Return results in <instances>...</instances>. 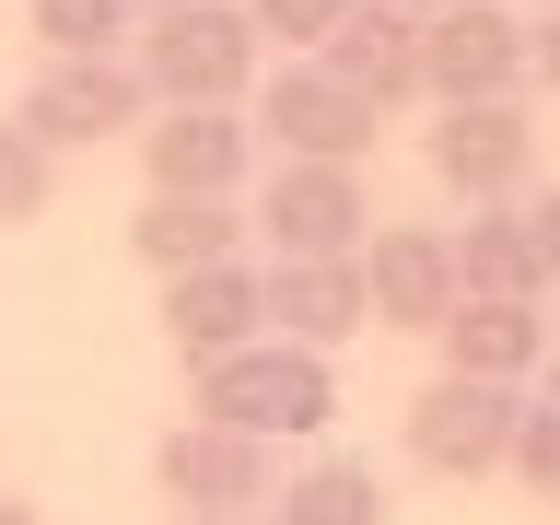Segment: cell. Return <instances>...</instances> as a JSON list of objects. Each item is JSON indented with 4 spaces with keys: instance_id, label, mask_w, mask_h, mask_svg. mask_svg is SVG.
Here are the masks:
<instances>
[{
    "instance_id": "3957f363",
    "label": "cell",
    "mask_w": 560,
    "mask_h": 525,
    "mask_svg": "<svg viewBox=\"0 0 560 525\" xmlns=\"http://www.w3.org/2000/svg\"><path fill=\"white\" fill-rule=\"evenodd\" d=\"M257 140H280L292 164H362L374 152V105L350 94L327 59H280V70H257V117H245Z\"/></svg>"
},
{
    "instance_id": "d4e9b609",
    "label": "cell",
    "mask_w": 560,
    "mask_h": 525,
    "mask_svg": "<svg viewBox=\"0 0 560 525\" xmlns=\"http://www.w3.org/2000/svg\"><path fill=\"white\" fill-rule=\"evenodd\" d=\"M0 525H35V502H24V490H0Z\"/></svg>"
},
{
    "instance_id": "52a82bcc",
    "label": "cell",
    "mask_w": 560,
    "mask_h": 525,
    "mask_svg": "<svg viewBox=\"0 0 560 525\" xmlns=\"http://www.w3.org/2000/svg\"><path fill=\"white\" fill-rule=\"evenodd\" d=\"M514 409L525 385H479V374H432L409 397V467H432V479H490L502 467V444H514Z\"/></svg>"
},
{
    "instance_id": "83f0119b",
    "label": "cell",
    "mask_w": 560,
    "mask_h": 525,
    "mask_svg": "<svg viewBox=\"0 0 560 525\" xmlns=\"http://www.w3.org/2000/svg\"><path fill=\"white\" fill-rule=\"evenodd\" d=\"M140 12H187V0H140Z\"/></svg>"
},
{
    "instance_id": "9a60e30c",
    "label": "cell",
    "mask_w": 560,
    "mask_h": 525,
    "mask_svg": "<svg viewBox=\"0 0 560 525\" xmlns=\"http://www.w3.org/2000/svg\"><path fill=\"white\" fill-rule=\"evenodd\" d=\"M374 327L362 304V257H269V339L292 350H339Z\"/></svg>"
},
{
    "instance_id": "ba28073f",
    "label": "cell",
    "mask_w": 560,
    "mask_h": 525,
    "mask_svg": "<svg viewBox=\"0 0 560 525\" xmlns=\"http://www.w3.org/2000/svg\"><path fill=\"white\" fill-rule=\"evenodd\" d=\"M420 152H432V175H444L467 210H490V199H525V175H537V117H525L514 94H490V105H432Z\"/></svg>"
},
{
    "instance_id": "f1b7e54d",
    "label": "cell",
    "mask_w": 560,
    "mask_h": 525,
    "mask_svg": "<svg viewBox=\"0 0 560 525\" xmlns=\"http://www.w3.org/2000/svg\"><path fill=\"white\" fill-rule=\"evenodd\" d=\"M549 397H560V385H549Z\"/></svg>"
},
{
    "instance_id": "f546056e",
    "label": "cell",
    "mask_w": 560,
    "mask_h": 525,
    "mask_svg": "<svg viewBox=\"0 0 560 525\" xmlns=\"http://www.w3.org/2000/svg\"><path fill=\"white\" fill-rule=\"evenodd\" d=\"M549 12H560V0H549Z\"/></svg>"
},
{
    "instance_id": "9c48e42d",
    "label": "cell",
    "mask_w": 560,
    "mask_h": 525,
    "mask_svg": "<svg viewBox=\"0 0 560 525\" xmlns=\"http://www.w3.org/2000/svg\"><path fill=\"white\" fill-rule=\"evenodd\" d=\"M129 140H140V175H152L164 199H234L245 164H257L245 105H152Z\"/></svg>"
},
{
    "instance_id": "e0dca14e",
    "label": "cell",
    "mask_w": 560,
    "mask_h": 525,
    "mask_svg": "<svg viewBox=\"0 0 560 525\" xmlns=\"http://www.w3.org/2000/svg\"><path fill=\"white\" fill-rule=\"evenodd\" d=\"M455 245V292H549L537 280V245H525V222H514V199H490V210H467V234H444Z\"/></svg>"
},
{
    "instance_id": "4316f807",
    "label": "cell",
    "mask_w": 560,
    "mask_h": 525,
    "mask_svg": "<svg viewBox=\"0 0 560 525\" xmlns=\"http://www.w3.org/2000/svg\"><path fill=\"white\" fill-rule=\"evenodd\" d=\"M175 525H257V514H175Z\"/></svg>"
},
{
    "instance_id": "277c9868",
    "label": "cell",
    "mask_w": 560,
    "mask_h": 525,
    "mask_svg": "<svg viewBox=\"0 0 560 525\" xmlns=\"http://www.w3.org/2000/svg\"><path fill=\"white\" fill-rule=\"evenodd\" d=\"M12 117H24L47 152H105V140H129L140 117H152V94H140L129 47H105V59H47Z\"/></svg>"
},
{
    "instance_id": "cb8c5ba5",
    "label": "cell",
    "mask_w": 560,
    "mask_h": 525,
    "mask_svg": "<svg viewBox=\"0 0 560 525\" xmlns=\"http://www.w3.org/2000/svg\"><path fill=\"white\" fill-rule=\"evenodd\" d=\"M525 82H549V94H560V12H549V24H525Z\"/></svg>"
},
{
    "instance_id": "7c38bea8",
    "label": "cell",
    "mask_w": 560,
    "mask_h": 525,
    "mask_svg": "<svg viewBox=\"0 0 560 525\" xmlns=\"http://www.w3.org/2000/svg\"><path fill=\"white\" fill-rule=\"evenodd\" d=\"M362 304H374V327L432 339L455 315V245L432 234V222H374V234H362Z\"/></svg>"
},
{
    "instance_id": "5bb4252c",
    "label": "cell",
    "mask_w": 560,
    "mask_h": 525,
    "mask_svg": "<svg viewBox=\"0 0 560 525\" xmlns=\"http://www.w3.org/2000/svg\"><path fill=\"white\" fill-rule=\"evenodd\" d=\"M444 339V374H479V385H525L549 362V315L525 292H455V315L432 327Z\"/></svg>"
},
{
    "instance_id": "484cf974",
    "label": "cell",
    "mask_w": 560,
    "mask_h": 525,
    "mask_svg": "<svg viewBox=\"0 0 560 525\" xmlns=\"http://www.w3.org/2000/svg\"><path fill=\"white\" fill-rule=\"evenodd\" d=\"M397 12H409V24H432V12H455V0H397Z\"/></svg>"
},
{
    "instance_id": "7a4b0ae2",
    "label": "cell",
    "mask_w": 560,
    "mask_h": 525,
    "mask_svg": "<svg viewBox=\"0 0 560 525\" xmlns=\"http://www.w3.org/2000/svg\"><path fill=\"white\" fill-rule=\"evenodd\" d=\"M199 420H234V432H257V444L327 432V420H339V374H327V350L245 339V350H222V362H199Z\"/></svg>"
},
{
    "instance_id": "8fae6325",
    "label": "cell",
    "mask_w": 560,
    "mask_h": 525,
    "mask_svg": "<svg viewBox=\"0 0 560 525\" xmlns=\"http://www.w3.org/2000/svg\"><path fill=\"white\" fill-rule=\"evenodd\" d=\"M164 339L175 362L199 374V362H222V350L269 339V269L257 257H210V269H175L164 280Z\"/></svg>"
},
{
    "instance_id": "30bf717a",
    "label": "cell",
    "mask_w": 560,
    "mask_h": 525,
    "mask_svg": "<svg viewBox=\"0 0 560 525\" xmlns=\"http://www.w3.org/2000/svg\"><path fill=\"white\" fill-rule=\"evenodd\" d=\"M420 94L432 105H490V94H525V24L502 0H455L420 24Z\"/></svg>"
},
{
    "instance_id": "5b68a950",
    "label": "cell",
    "mask_w": 560,
    "mask_h": 525,
    "mask_svg": "<svg viewBox=\"0 0 560 525\" xmlns=\"http://www.w3.org/2000/svg\"><path fill=\"white\" fill-rule=\"evenodd\" d=\"M245 222L269 234V257H362L374 187H362V164H292V152H280V175L257 187Z\"/></svg>"
},
{
    "instance_id": "d6986e66",
    "label": "cell",
    "mask_w": 560,
    "mask_h": 525,
    "mask_svg": "<svg viewBox=\"0 0 560 525\" xmlns=\"http://www.w3.org/2000/svg\"><path fill=\"white\" fill-rule=\"evenodd\" d=\"M24 24L47 59H105V47L140 35V0H24Z\"/></svg>"
},
{
    "instance_id": "ffe728a7",
    "label": "cell",
    "mask_w": 560,
    "mask_h": 525,
    "mask_svg": "<svg viewBox=\"0 0 560 525\" xmlns=\"http://www.w3.org/2000/svg\"><path fill=\"white\" fill-rule=\"evenodd\" d=\"M47 199H59V152L24 117H0V222H47Z\"/></svg>"
},
{
    "instance_id": "603a6c76",
    "label": "cell",
    "mask_w": 560,
    "mask_h": 525,
    "mask_svg": "<svg viewBox=\"0 0 560 525\" xmlns=\"http://www.w3.org/2000/svg\"><path fill=\"white\" fill-rule=\"evenodd\" d=\"M525 245H537V280H560V187H537V199H514Z\"/></svg>"
},
{
    "instance_id": "8992f818",
    "label": "cell",
    "mask_w": 560,
    "mask_h": 525,
    "mask_svg": "<svg viewBox=\"0 0 560 525\" xmlns=\"http://www.w3.org/2000/svg\"><path fill=\"white\" fill-rule=\"evenodd\" d=\"M152 490H164L175 514H257L280 490V455L234 420H175L164 444H152Z\"/></svg>"
},
{
    "instance_id": "2e32d148",
    "label": "cell",
    "mask_w": 560,
    "mask_h": 525,
    "mask_svg": "<svg viewBox=\"0 0 560 525\" xmlns=\"http://www.w3.org/2000/svg\"><path fill=\"white\" fill-rule=\"evenodd\" d=\"M129 257L152 280H175V269H210V257H245V210L234 199H140V222H129Z\"/></svg>"
},
{
    "instance_id": "7402d4cb",
    "label": "cell",
    "mask_w": 560,
    "mask_h": 525,
    "mask_svg": "<svg viewBox=\"0 0 560 525\" xmlns=\"http://www.w3.org/2000/svg\"><path fill=\"white\" fill-rule=\"evenodd\" d=\"M339 12H350V0H245V24H257V35H280V47H315Z\"/></svg>"
},
{
    "instance_id": "ac0fdd59",
    "label": "cell",
    "mask_w": 560,
    "mask_h": 525,
    "mask_svg": "<svg viewBox=\"0 0 560 525\" xmlns=\"http://www.w3.org/2000/svg\"><path fill=\"white\" fill-rule=\"evenodd\" d=\"M269 514L280 525H385V479H374V467H350V455H315L304 479L269 490Z\"/></svg>"
},
{
    "instance_id": "4fadbf2b",
    "label": "cell",
    "mask_w": 560,
    "mask_h": 525,
    "mask_svg": "<svg viewBox=\"0 0 560 525\" xmlns=\"http://www.w3.org/2000/svg\"><path fill=\"white\" fill-rule=\"evenodd\" d=\"M304 59H327L350 82V94L374 105V117H397V105H420V24L397 12V0H350L339 24L315 35Z\"/></svg>"
},
{
    "instance_id": "6da1fadb",
    "label": "cell",
    "mask_w": 560,
    "mask_h": 525,
    "mask_svg": "<svg viewBox=\"0 0 560 525\" xmlns=\"http://www.w3.org/2000/svg\"><path fill=\"white\" fill-rule=\"evenodd\" d=\"M257 47L269 35L245 24V0H187V12H140L129 70L152 105H245L257 94Z\"/></svg>"
},
{
    "instance_id": "44dd1931",
    "label": "cell",
    "mask_w": 560,
    "mask_h": 525,
    "mask_svg": "<svg viewBox=\"0 0 560 525\" xmlns=\"http://www.w3.org/2000/svg\"><path fill=\"white\" fill-rule=\"evenodd\" d=\"M502 467H514L525 490H549V502H560V397H525V409H514V444H502Z\"/></svg>"
}]
</instances>
